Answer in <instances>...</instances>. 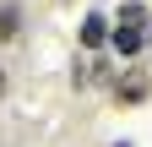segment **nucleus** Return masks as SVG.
I'll return each instance as SVG.
<instances>
[{"mask_svg":"<svg viewBox=\"0 0 152 147\" xmlns=\"http://www.w3.org/2000/svg\"><path fill=\"white\" fill-rule=\"evenodd\" d=\"M16 27H22V11H16V6H0V38H16Z\"/></svg>","mask_w":152,"mask_h":147,"instance_id":"nucleus-4","label":"nucleus"},{"mask_svg":"<svg viewBox=\"0 0 152 147\" xmlns=\"http://www.w3.org/2000/svg\"><path fill=\"white\" fill-rule=\"evenodd\" d=\"M120 147H130V142H120Z\"/></svg>","mask_w":152,"mask_h":147,"instance_id":"nucleus-7","label":"nucleus"},{"mask_svg":"<svg viewBox=\"0 0 152 147\" xmlns=\"http://www.w3.org/2000/svg\"><path fill=\"white\" fill-rule=\"evenodd\" d=\"M109 44L120 49V54H136V49L147 44V27H136V22H120V27H109Z\"/></svg>","mask_w":152,"mask_h":147,"instance_id":"nucleus-1","label":"nucleus"},{"mask_svg":"<svg viewBox=\"0 0 152 147\" xmlns=\"http://www.w3.org/2000/svg\"><path fill=\"white\" fill-rule=\"evenodd\" d=\"M147 87H152V82H147V71H130V76L114 87V98H120V104H141V98H147Z\"/></svg>","mask_w":152,"mask_h":147,"instance_id":"nucleus-2","label":"nucleus"},{"mask_svg":"<svg viewBox=\"0 0 152 147\" xmlns=\"http://www.w3.org/2000/svg\"><path fill=\"white\" fill-rule=\"evenodd\" d=\"M82 44H87V49H103V44H109V16H98V11L87 16V22H82Z\"/></svg>","mask_w":152,"mask_h":147,"instance_id":"nucleus-3","label":"nucleus"},{"mask_svg":"<svg viewBox=\"0 0 152 147\" xmlns=\"http://www.w3.org/2000/svg\"><path fill=\"white\" fill-rule=\"evenodd\" d=\"M120 22H136V27H147V6H141V0H125V6H120Z\"/></svg>","mask_w":152,"mask_h":147,"instance_id":"nucleus-5","label":"nucleus"},{"mask_svg":"<svg viewBox=\"0 0 152 147\" xmlns=\"http://www.w3.org/2000/svg\"><path fill=\"white\" fill-rule=\"evenodd\" d=\"M0 93H6V71H0Z\"/></svg>","mask_w":152,"mask_h":147,"instance_id":"nucleus-6","label":"nucleus"}]
</instances>
